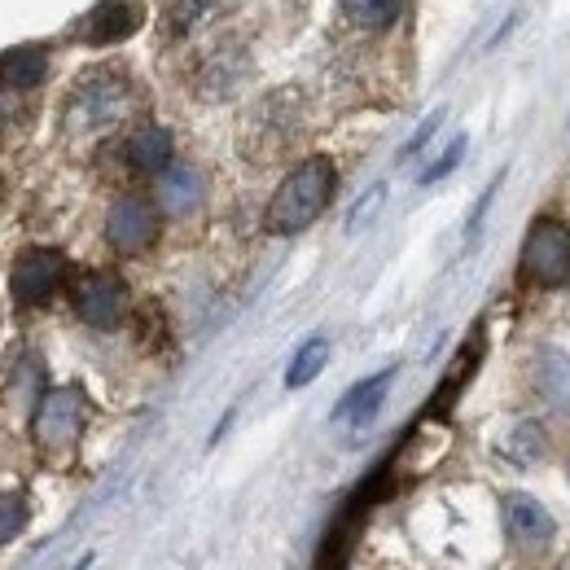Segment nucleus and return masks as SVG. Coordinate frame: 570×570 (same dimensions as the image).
Instances as JSON below:
<instances>
[{"mask_svg": "<svg viewBox=\"0 0 570 570\" xmlns=\"http://www.w3.org/2000/svg\"><path fill=\"white\" fill-rule=\"evenodd\" d=\"M67 282V259L58 250H45V246H31L13 259V273H9V289H13V303L18 307H45L53 303V294Z\"/></svg>", "mask_w": 570, "mask_h": 570, "instance_id": "0eeeda50", "label": "nucleus"}, {"mask_svg": "<svg viewBox=\"0 0 570 570\" xmlns=\"http://www.w3.org/2000/svg\"><path fill=\"white\" fill-rule=\"evenodd\" d=\"M518 268L531 285H544V289H558L570 282V228L562 219L544 215L531 224L527 242H522V255H518Z\"/></svg>", "mask_w": 570, "mask_h": 570, "instance_id": "7ed1b4c3", "label": "nucleus"}, {"mask_svg": "<svg viewBox=\"0 0 570 570\" xmlns=\"http://www.w3.org/2000/svg\"><path fill=\"white\" fill-rule=\"evenodd\" d=\"M145 27V0H97L83 18V45L92 49H110V45H124L132 40Z\"/></svg>", "mask_w": 570, "mask_h": 570, "instance_id": "9d476101", "label": "nucleus"}, {"mask_svg": "<svg viewBox=\"0 0 570 570\" xmlns=\"http://www.w3.org/2000/svg\"><path fill=\"white\" fill-rule=\"evenodd\" d=\"M83 422H88L83 386H53V391H45V400L31 413V439L45 452H67V448H75Z\"/></svg>", "mask_w": 570, "mask_h": 570, "instance_id": "39448f33", "label": "nucleus"}, {"mask_svg": "<svg viewBox=\"0 0 570 570\" xmlns=\"http://www.w3.org/2000/svg\"><path fill=\"white\" fill-rule=\"evenodd\" d=\"M500 452H504L513 465H535V461L544 456V430L535 426V422H518V426L504 434Z\"/></svg>", "mask_w": 570, "mask_h": 570, "instance_id": "a211bd4d", "label": "nucleus"}, {"mask_svg": "<svg viewBox=\"0 0 570 570\" xmlns=\"http://www.w3.org/2000/svg\"><path fill=\"white\" fill-rule=\"evenodd\" d=\"M75 312L92 330H115L124 321V312H128V289L110 273H88L75 285Z\"/></svg>", "mask_w": 570, "mask_h": 570, "instance_id": "1a4fd4ad", "label": "nucleus"}, {"mask_svg": "<svg viewBox=\"0 0 570 570\" xmlns=\"http://www.w3.org/2000/svg\"><path fill=\"white\" fill-rule=\"evenodd\" d=\"M391 382H395V368H382V373L364 377L360 386H352V391L343 395V404H338V413H334V417H338L343 426H368V422L377 417V409H382V400H386Z\"/></svg>", "mask_w": 570, "mask_h": 570, "instance_id": "2eb2a0df", "label": "nucleus"}, {"mask_svg": "<svg viewBox=\"0 0 570 570\" xmlns=\"http://www.w3.org/2000/svg\"><path fill=\"white\" fill-rule=\"evenodd\" d=\"M250 67H255V62H250L246 45L233 40V36H219V40H207V49H198L189 83H194L198 97L224 101V97H233V92L250 79Z\"/></svg>", "mask_w": 570, "mask_h": 570, "instance_id": "20e7f679", "label": "nucleus"}, {"mask_svg": "<svg viewBox=\"0 0 570 570\" xmlns=\"http://www.w3.org/2000/svg\"><path fill=\"white\" fill-rule=\"evenodd\" d=\"M106 237L119 255H145L158 242V207L149 198H119L106 215Z\"/></svg>", "mask_w": 570, "mask_h": 570, "instance_id": "6e6552de", "label": "nucleus"}, {"mask_svg": "<svg viewBox=\"0 0 570 570\" xmlns=\"http://www.w3.org/2000/svg\"><path fill=\"white\" fill-rule=\"evenodd\" d=\"M540 386H544V400L553 409H570V360L558 352H544L540 356Z\"/></svg>", "mask_w": 570, "mask_h": 570, "instance_id": "aec40b11", "label": "nucleus"}, {"mask_svg": "<svg viewBox=\"0 0 570 570\" xmlns=\"http://www.w3.org/2000/svg\"><path fill=\"white\" fill-rule=\"evenodd\" d=\"M298 124H303L298 97L294 92H273L246 119V149H255L259 158H273V154L289 149V141L298 137Z\"/></svg>", "mask_w": 570, "mask_h": 570, "instance_id": "423d86ee", "label": "nucleus"}, {"mask_svg": "<svg viewBox=\"0 0 570 570\" xmlns=\"http://www.w3.org/2000/svg\"><path fill=\"white\" fill-rule=\"evenodd\" d=\"M504 527L522 549H540L553 540V513L535 497H509L504 500Z\"/></svg>", "mask_w": 570, "mask_h": 570, "instance_id": "ddd939ff", "label": "nucleus"}, {"mask_svg": "<svg viewBox=\"0 0 570 570\" xmlns=\"http://www.w3.org/2000/svg\"><path fill=\"white\" fill-rule=\"evenodd\" d=\"M382 198H386V189H382V185H373V189H368V194H364V198L356 203V212L347 215V233H356L360 224H364L368 215L377 212V203H382Z\"/></svg>", "mask_w": 570, "mask_h": 570, "instance_id": "5701e85b", "label": "nucleus"}, {"mask_svg": "<svg viewBox=\"0 0 570 570\" xmlns=\"http://www.w3.org/2000/svg\"><path fill=\"white\" fill-rule=\"evenodd\" d=\"M439 124H443V110H434V115H430L426 124H422V128L413 132V141L404 145V158H413L417 149H426V141H430V137H434V132H439Z\"/></svg>", "mask_w": 570, "mask_h": 570, "instance_id": "b1692460", "label": "nucleus"}, {"mask_svg": "<svg viewBox=\"0 0 570 570\" xmlns=\"http://www.w3.org/2000/svg\"><path fill=\"white\" fill-rule=\"evenodd\" d=\"M27 518H31L27 500L18 497V492H0V544L18 540V531L27 527Z\"/></svg>", "mask_w": 570, "mask_h": 570, "instance_id": "412c9836", "label": "nucleus"}, {"mask_svg": "<svg viewBox=\"0 0 570 570\" xmlns=\"http://www.w3.org/2000/svg\"><path fill=\"white\" fill-rule=\"evenodd\" d=\"M203 194H207V180L198 167L189 163H167L158 171V207L171 215H189L203 207Z\"/></svg>", "mask_w": 570, "mask_h": 570, "instance_id": "f8f14e48", "label": "nucleus"}, {"mask_svg": "<svg viewBox=\"0 0 570 570\" xmlns=\"http://www.w3.org/2000/svg\"><path fill=\"white\" fill-rule=\"evenodd\" d=\"M325 360H330V343H325V338H307V343L298 347V356L289 360V368H285V386H289V391L307 386V382L325 368Z\"/></svg>", "mask_w": 570, "mask_h": 570, "instance_id": "6ab92c4d", "label": "nucleus"}, {"mask_svg": "<svg viewBox=\"0 0 570 570\" xmlns=\"http://www.w3.org/2000/svg\"><path fill=\"white\" fill-rule=\"evenodd\" d=\"M49 75V58L36 45L4 49L0 53V92H36Z\"/></svg>", "mask_w": 570, "mask_h": 570, "instance_id": "dca6fc26", "label": "nucleus"}, {"mask_svg": "<svg viewBox=\"0 0 570 570\" xmlns=\"http://www.w3.org/2000/svg\"><path fill=\"white\" fill-rule=\"evenodd\" d=\"M224 9H228V0H167L163 40L167 45H203V40H212Z\"/></svg>", "mask_w": 570, "mask_h": 570, "instance_id": "9b49d317", "label": "nucleus"}, {"mask_svg": "<svg viewBox=\"0 0 570 570\" xmlns=\"http://www.w3.org/2000/svg\"><path fill=\"white\" fill-rule=\"evenodd\" d=\"M334 189H338L334 158H325V154L303 158V163H298V167L282 180V189L273 194L268 215H264V228H268V233H277V237H294V233H303L312 219H321V212L330 207Z\"/></svg>", "mask_w": 570, "mask_h": 570, "instance_id": "f03ea898", "label": "nucleus"}, {"mask_svg": "<svg viewBox=\"0 0 570 570\" xmlns=\"http://www.w3.org/2000/svg\"><path fill=\"white\" fill-rule=\"evenodd\" d=\"M338 9L356 31H386L404 13V0H338Z\"/></svg>", "mask_w": 570, "mask_h": 570, "instance_id": "f3484780", "label": "nucleus"}, {"mask_svg": "<svg viewBox=\"0 0 570 570\" xmlns=\"http://www.w3.org/2000/svg\"><path fill=\"white\" fill-rule=\"evenodd\" d=\"M141 106V88L137 79L124 71L119 62H101L79 71L71 83L67 101H62V128L67 137H106L115 128H124Z\"/></svg>", "mask_w": 570, "mask_h": 570, "instance_id": "f257e3e1", "label": "nucleus"}, {"mask_svg": "<svg viewBox=\"0 0 570 570\" xmlns=\"http://www.w3.org/2000/svg\"><path fill=\"white\" fill-rule=\"evenodd\" d=\"M171 132L163 128V124H141V128H132L128 132V141H124V158H128V167L132 171H141V176H158L167 163H171Z\"/></svg>", "mask_w": 570, "mask_h": 570, "instance_id": "4468645a", "label": "nucleus"}, {"mask_svg": "<svg viewBox=\"0 0 570 570\" xmlns=\"http://www.w3.org/2000/svg\"><path fill=\"white\" fill-rule=\"evenodd\" d=\"M461 154H465V137H456V141L448 145V149L439 154V163H430L426 171H422V185H434L439 176H448V171H452V167L461 163Z\"/></svg>", "mask_w": 570, "mask_h": 570, "instance_id": "4be33fe9", "label": "nucleus"}]
</instances>
